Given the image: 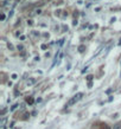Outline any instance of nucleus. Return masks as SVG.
<instances>
[{"label":"nucleus","instance_id":"obj_1","mask_svg":"<svg viewBox=\"0 0 121 129\" xmlns=\"http://www.w3.org/2000/svg\"><path fill=\"white\" fill-rule=\"evenodd\" d=\"M82 96H83V94L82 92H78V94H76V95H74V96L69 100V102L67 103V107H71V106H74L75 103H77L81 98H82Z\"/></svg>","mask_w":121,"mask_h":129},{"label":"nucleus","instance_id":"obj_2","mask_svg":"<svg viewBox=\"0 0 121 129\" xmlns=\"http://www.w3.org/2000/svg\"><path fill=\"white\" fill-rule=\"evenodd\" d=\"M84 50H85V46L84 45H81V46H78V52H84Z\"/></svg>","mask_w":121,"mask_h":129},{"label":"nucleus","instance_id":"obj_3","mask_svg":"<svg viewBox=\"0 0 121 129\" xmlns=\"http://www.w3.org/2000/svg\"><path fill=\"white\" fill-rule=\"evenodd\" d=\"M112 129H121V123H116L112 127Z\"/></svg>","mask_w":121,"mask_h":129},{"label":"nucleus","instance_id":"obj_4","mask_svg":"<svg viewBox=\"0 0 121 129\" xmlns=\"http://www.w3.org/2000/svg\"><path fill=\"white\" fill-rule=\"evenodd\" d=\"M27 103L32 104V103H33V98H32V97H29V98H27Z\"/></svg>","mask_w":121,"mask_h":129},{"label":"nucleus","instance_id":"obj_5","mask_svg":"<svg viewBox=\"0 0 121 129\" xmlns=\"http://www.w3.org/2000/svg\"><path fill=\"white\" fill-rule=\"evenodd\" d=\"M93 80V76L91 75H89V76H87V80H88V82H90V80Z\"/></svg>","mask_w":121,"mask_h":129},{"label":"nucleus","instance_id":"obj_6","mask_svg":"<svg viewBox=\"0 0 121 129\" xmlns=\"http://www.w3.org/2000/svg\"><path fill=\"white\" fill-rule=\"evenodd\" d=\"M17 107H18V104H14L13 107L11 108V111H13V110H16V109H17Z\"/></svg>","mask_w":121,"mask_h":129},{"label":"nucleus","instance_id":"obj_7","mask_svg":"<svg viewBox=\"0 0 121 129\" xmlns=\"http://www.w3.org/2000/svg\"><path fill=\"white\" fill-rule=\"evenodd\" d=\"M9 49L10 50H13V46H12V44H9Z\"/></svg>","mask_w":121,"mask_h":129},{"label":"nucleus","instance_id":"obj_8","mask_svg":"<svg viewBox=\"0 0 121 129\" xmlns=\"http://www.w3.org/2000/svg\"><path fill=\"white\" fill-rule=\"evenodd\" d=\"M36 13H37V14H39V13H42V11H40L39 8H38V10H37V11H36Z\"/></svg>","mask_w":121,"mask_h":129},{"label":"nucleus","instance_id":"obj_9","mask_svg":"<svg viewBox=\"0 0 121 129\" xmlns=\"http://www.w3.org/2000/svg\"><path fill=\"white\" fill-rule=\"evenodd\" d=\"M1 20H5V14H1Z\"/></svg>","mask_w":121,"mask_h":129},{"label":"nucleus","instance_id":"obj_10","mask_svg":"<svg viewBox=\"0 0 121 129\" xmlns=\"http://www.w3.org/2000/svg\"><path fill=\"white\" fill-rule=\"evenodd\" d=\"M91 85H93L91 84V82H89V83H88V88H91Z\"/></svg>","mask_w":121,"mask_h":129},{"label":"nucleus","instance_id":"obj_11","mask_svg":"<svg viewBox=\"0 0 121 129\" xmlns=\"http://www.w3.org/2000/svg\"><path fill=\"white\" fill-rule=\"evenodd\" d=\"M115 20H116V19H115V18H112V19H110V22H115Z\"/></svg>","mask_w":121,"mask_h":129},{"label":"nucleus","instance_id":"obj_12","mask_svg":"<svg viewBox=\"0 0 121 129\" xmlns=\"http://www.w3.org/2000/svg\"><path fill=\"white\" fill-rule=\"evenodd\" d=\"M18 50H23V46H22V45H18Z\"/></svg>","mask_w":121,"mask_h":129},{"label":"nucleus","instance_id":"obj_13","mask_svg":"<svg viewBox=\"0 0 121 129\" xmlns=\"http://www.w3.org/2000/svg\"><path fill=\"white\" fill-rule=\"evenodd\" d=\"M119 45H121V39H120V42H119Z\"/></svg>","mask_w":121,"mask_h":129},{"label":"nucleus","instance_id":"obj_14","mask_svg":"<svg viewBox=\"0 0 121 129\" xmlns=\"http://www.w3.org/2000/svg\"><path fill=\"white\" fill-rule=\"evenodd\" d=\"M120 77H121V72H120Z\"/></svg>","mask_w":121,"mask_h":129}]
</instances>
